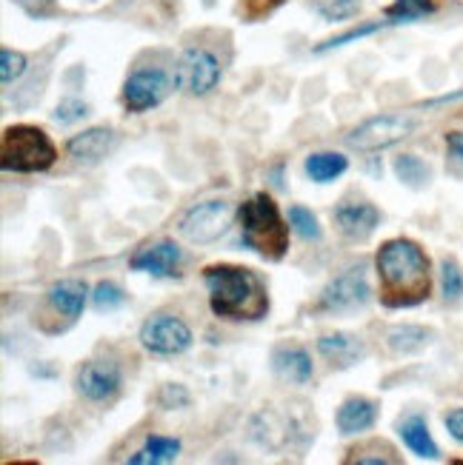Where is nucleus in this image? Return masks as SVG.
I'll return each mask as SVG.
<instances>
[{
	"label": "nucleus",
	"mask_w": 463,
	"mask_h": 465,
	"mask_svg": "<svg viewBox=\"0 0 463 465\" xmlns=\"http://www.w3.org/2000/svg\"><path fill=\"white\" fill-rule=\"evenodd\" d=\"M375 274L380 282V302L387 309L420 306L432 292V266L415 240H387L375 254Z\"/></svg>",
	"instance_id": "1"
},
{
	"label": "nucleus",
	"mask_w": 463,
	"mask_h": 465,
	"mask_svg": "<svg viewBox=\"0 0 463 465\" xmlns=\"http://www.w3.org/2000/svg\"><path fill=\"white\" fill-rule=\"evenodd\" d=\"M209 309L224 320H260L269 312V292L252 269L215 262L204 269Z\"/></svg>",
	"instance_id": "2"
},
{
	"label": "nucleus",
	"mask_w": 463,
	"mask_h": 465,
	"mask_svg": "<svg viewBox=\"0 0 463 465\" xmlns=\"http://www.w3.org/2000/svg\"><path fill=\"white\" fill-rule=\"evenodd\" d=\"M237 220H240V240H244L247 249L275 262L287 257L292 226H289V220L280 217L277 203L267 192H260L249 197L247 203H240Z\"/></svg>",
	"instance_id": "3"
},
{
	"label": "nucleus",
	"mask_w": 463,
	"mask_h": 465,
	"mask_svg": "<svg viewBox=\"0 0 463 465\" xmlns=\"http://www.w3.org/2000/svg\"><path fill=\"white\" fill-rule=\"evenodd\" d=\"M57 149L52 137L37 126H6L0 134V166L4 172L37 174L55 166Z\"/></svg>",
	"instance_id": "4"
},
{
	"label": "nucleus",
	"mask_w": 463,
	"mask_h": 465,
	"mask_svg": "<svg viewBox=\"0 0 463 465\" xmlns=\"http://www.w3.org/2000/svg\"><path fill=\"white\" fill-rule=\"evenodd\" d=\"M415 129H418V120L412 114H377V117L364 120V124L355 126L347 134V146L360 154L384 152L400 143L404 137H409Z\"/></svg>",
	"instance_id": "5"
},
{
	"label": "nucleus",
	"mask_w": 463,
	"mask_h": 465,
	"mask_svg": "<svg viewBox=\"0 0 463 465\" xmlns=\"http://www.w3.org/2000/svg\"><path fill=\"white\" fill-rule=\"evenodd\" d=\"M235 214L237 212L229 200H204V203L192 206L180 217L177 232L184 240L195 242V246H206V242H215L217 237L226 234Z\"/></svg>",
	"instance_id": "6"
},
{
	"label": "nucleus",
	"mask_w": 463,
	"mask_h": 465,
	"mask_svg": "<svg viewBox=\"0 0 463 465\" xmlns=\"http://www.w3.org/2000/svg\"><path fill=\"white\" fill-rule=\"evenodd\" d=\"M369 300H372V289L367 282V272H364V266H357V269H349L327 282L324 292L317 297V312L349 314V312L364 309Z\"/></svg>",
	"instance_id": "7"
},
{
	"label": "nucleus",
	"mask_w": 463,
	"mask_h": 465,
	"mask_svg": "<svg viewBox=\"0 0 463 465\" xmlns=\"http://www.w3.org/2000/svg\"><path fill=\"white\" fill-rule=\"evenodd\" d=\"M220 60L209 52V49H200L192 46L180 54L177 66H175V86L186 94L195 97H204L209 94L217 84H220Z\"/></svg>",
	"instance_id": "8"
},
{
	"label": "nucleus",
	"mask_w": 463,
	"mask_h": 465,
	"mask_svg": "<svg viewBox=\"0 0 463 465\" xmlns=\"http://www.w3.org/2000/svg\"><path fill=\"white\" fill-rule=\"evenodd\" d=\"M140 346L160 357L184 354L192 346V329L175 314H152L144 326H140Z\"/></svg>",
	"instance_id": "9"
},
{
	"label": "nucleus",
	"mask_w": 463,
	"mask_h": 465,
	"mask_svg": "<svg viewBox=\"0 0 463 465\" xmlns=\"http://www.w3.org/2000/svg\"><path fill=\"white\" fill-rule=\"evenodd\" d=\"M172 80L164 69L149 66V69H135L126 84H124V106L132 114L149 112L155 106H160L166 100V94L172 92Z\"/></svg>",
	"instance_id": "10"
},
{
	"label": "nucleus",
	"mask_w": 463,
	"mask_h": 465,
	"mask_svg": "<svg viewBox=\"0 0 463 465\" xmlns=\"http://www.w3.org/2000/svg\"><path fill=\"white\" fill-rule=\"evenodd\" d=\"M124 389V371L109 360H89L75 374V391L89 402H109Z\"/></svg>",
	"instance_id": "11"
},
{
	"label": "nucleus",
	"mask_w": 463,
	"mask_h": 465,
	"mask_svg": "<svg viewBox=\"0 0 463 465\" xmlns=\"http://www.w3.org/2000/svg\"><path fill=\"white\" fill-rule=\"evenodd\" d=\"M180 262H184V252L172 240H157L149 246L137 249L129 260L132 272H144L152 277H177Z\"/></svg>",
	"instance_id": "12"
},
{
	"label": "nucleus",
	"mask_w": 463,
	"mask_h": 465,
	"mask_svg": "<svg viewBox=\"0 0 463 465\" xmlns=\"http://www.w3.org/2000/svg\"><path fill=\"white\" fill-rule=\"evenodd\" d=\"M86 282L84 280H57L55 286L46 292V300H44V306L46 312H52L57 320H64V326L69 329L72 322L84 314L86 309Z\"/></svg>",
	"instance_id": "13"
},
{
	"label": "nucleus",
	"mask_w": 463,
	"mask_h": 465,
	"mask_svg": "<svg viewBox=\"0 0 463 465\" xmlns=\"http://www.w3.org/2000/svg\"><path fill=\"white\" fill-rule=\"evenodd\" d=\"M332 217H335V226L340 229V234L349 240H367L380 223V212L369 203V200H344V203L335 206Z\"/></svg>",
	"instance_id": "14"
},
{
	"label": "nucleus",
	"mask_w": 463,
	"mask_h": 465,
	"mask_svg": "<svg viewBox=\"0 0 463 465\" xmlns=\"http://www.w3.org/2000/svg\"><path fill=\"white\" fill-rule=\"evenodd\" d=\"M117 146V134L112 129L104 126H95L86 129L75 137L66 140V154L75 160V163H84V166H95L100 163L104 157H109V152Z\"/></svg>",
	"instance_id": "15"
},
{
	"label": "nucleus",
	"mask_w": 463,
	"mask_h": 465,
	"mask_svg": "<svg viewBox=\"0 0 463 465\" xmlns=\"http://www.w3.org/2000/svg\"><path fill=\"white\" fill-rule=\"evenodd\" d=\"M317 351L332 369H349V366H355V362H360L367 357L364 340L355 337V334H347V331L324 334L317 340Z\"/></svg>",
	"instance_id": "16"
},
{
	"label": "nucleus",
	"mask_w": 463,
	"mask_h": 465,
	"mask_svg": "<svg viewBox=\"0 0 463 465\" xmlns=\"http://www.w3.org/2000/svg\"><path fill=\"white\" fill-rule=\"evenodd\" d=\"M377 402L369 400V397H349L340 402V409L335 414V426L344 437H352V434H364L369 431L375 422H377Z\"/></svg>",
	"instance_id": "17"
},
{
	"label": "nucleus",
	"mask_w": 463,
	"mask_h": 465,
	"mask_svg": "<svg viewBox=\"0 0 463 465\" xmlns=\"http://www.w3.org/2000/svg\"><path fill=\"white\" fill-rule=\"evenodd\" d=\"M272 369L280 380L295 382V386H307L315 377L312 357L304 346H277L272 351Z\"/></svg>",
	"instance_id": "18"
},
{
	"label": "nucleus",
	"mask_w": 463,
	"mask_h": 465,
	"mask_svg": "<svg viewBox=\"0 0 463 465\" xmlns=\"http://www.w3.org/2000/svg\"><path fill=\"white\" fill-rule=\"evenodd\" d=\"M398 434H400V440L407 442V449H409L412 454H418L420 460H438V457H440L438 442L432 440L427 420L420 417V414L400 417V420H398Z\"/></svg>",
	"instance_id": "19"
},
{
	"label": "nucleus",
	"mask_w": 463,
	"mask_h": 465,
	"mask_svg": "<svg viewBox=\"0 0 463 465\" xmlns=\"http://www.w3.org/2000/svg\"><path fill=\"white\" fill-rule=\"evenodd\" d=\"M177 457H180V440L149 434L144 449H137L126 462L129 465H166V462H175Z\"/></svg>",
	"instance_id": "20"
},
{
	"label": "nucleus",
	"mask_w": 463,
	"mask_h": 465,
	"mask_svg": "<svg viewBox=\"0 0 463 465\" xmlns=\"http://www.w3.org/2000/svg\"><path fill=\"white\" fill-rule=\"evenodd\" d=\"M347 169H349V160L340 152H315L304 163V172L312 183H332V180H337Z\"/></svg>",
	"instance_id": "21"
},
{
	"label": "nucleus",
	"mask_w": 463,
	"mask_h": 465,
	"mask_svg": "<svg viewBox=\"0 0 463 465\" xmlns=\"http://www.w3.org/2000/svg\"><path fill=\"white\" fill-rule=\"evenodd\" d=\"M435 340V334L424 326H395L387 334V346L395 354H415L420 349H427Z\"/></svg>",
	"instance_id": "22"
},
{
	"label": "nucleus",
	"mask_w": 463,
	"mask_h": 465,
	"mask_svg": "<svg viewBox=\"0 0 463 465\" xmlns=\"http://www.w3.org/2000/svg\"><path fill=\"white\" fill-rule=\"evenodd\" d=\"M392 169H395L400 183L409 186V189H424L432 180V169L427 166V160L418 157V154H398Z\"/></svg>",
	"instance_id": "23"
},
{
	"label": "nucleus",
	"mask_w": 463,
	"mask_h": 465,
	"mask_svg": "<svg viewBox=\"0 0 463 465\" xmlns=\"http://www.w3.org/2000/svg\"><path fill=\"white\" fill-rule=\"evenodd\" d=\"M440 4H444V0H395L384 15L389 24H412V20L435 15Z\"/></svg>",
	"instance_id": "24"
},
{
	"label": "nucleus",
	"mask_w": 463,
	"mask_h": 465,
	"mask_svg": "<svg viewBox=\"0 0 463 465\" xmlns=\"http://www.w3.org/2000/svg\"><path fill=\"white\" fill-rule=\"evenodd\" d=\"M289 226L297 237H304L307 242H320V237H324V229H320L317 217L307 206L289 209Z\"/></svg>",
	"instance_id": "25"
},
{
	"label": "nucleus",
	"mask_w": 463,
	"mask_h": 465,
	"mask_svg": "<svg viewBox=\"0 0 463 465\" xmlns=\"http://www.w3.org/2000/svg\"><path fill=\"white\" fill-rule=\"evenodd\" d=\"M309 6L324 20L340 24V20H349L360 12V0H309Z\"/></svg>",
	"instance_id": "26"
},
{
	"label": "nucleus",
	"mask_w": 463,
	"mask_h": 465,
	"mask_svg": "<svg viewBox=\"0 0 463 465\" xmlns=\"http://www.w3.org/2000/svg\"><path fill=\"white\" fill-rule=\"evenodd\" d=\"M126 302V292L117 286V282H112V280H100L97 286H95V292H92V306H95V312H115V309H120Z\"/></svg>",
	"instance_id": "27"
},
{
	"label": "nucleus",
	"mask_w": 463,
	"mask_h": 465,
	"mask_svg": "<svg viewBox=\"0 0 463 465\" xmlns=\"http://www.w3.org/2000/svg\"><path fill=\"white\" fill-rule=\"evenodd\" d=\"M440 292L449 302L463 297V269L452 257H444V262H440Z\"/></svg>",
	"instance_id": "28"
},
{
	"label": "nucleus",
	"mask_w": 463,
	"mask_h": 465,
	"mask_svg": "<svg viewBox=\"0 0 463 465\" xmlns=\"http://www.w3.org/2000/svg\"><path fill=\"white\" fill-rule=\"evenodd\" d=\"M29 69V60L24 52H15V49H4L0 52V80L4 86H12L15 80H20Z\"/></svg>",
	"instance_id": "29"
},
{
	"label": "nucleus",
	"mask_w": 463,
	"mask_h": 465,
	"mask_svg": "<svg viewBox=\"0 0 463 465\" xmlns=\"http://www.w3.org/2000/svg\"><path fill=\"white\" fill-rule=\"evenodd\" d=\"M280 4H284V0H240L237 12L244 15V20H249V24H257V20L272 15Z\"/></svg>",
	"instance_id": "30"
},
{
	"label": "nucleus",
	"mask_w": 463,
	"mask_h": 465,
	"mask_svg": "<svg viewBox=\"0 0 463 465\" xmlns=\"http://www.w3.org/2000/svg\"><path fill=\"white\" fill-rule=\"evenodd\" d=\"M89 114V106L84 104V100H77V97H66V100H60L57 109H55V120L57 124H75V120L80 117H86Z\"/></svg>",
	"instance_id": "31"
},
{
	"label": "nucleus",
	"mask_w": 463,
	"mask_h": 465,
	"mask_svg": "<svg viewBox=\"0 0 463 465\" xmlns=\"http://www.w3.org/2000/svg\"><path fill=\"white\" fill-rule=\"evenodd\" d=\"M157 402L172 411V409H186L192 402V397H189V391L184 386H177V382H166V386L160 389V394H157Z\"/></svg>",
	"instance_id": "32"
},
{
	"label": "nucleus",
	"mask_w": 463,
	"mask_h": 465,
	"mask_svg": "<svg viewBox=\"0 0 463 465\" xmlns=\"http://www.w3.org/2000/svg\"><path fill=\"white\" fill-rule=\"evenodd\" d=\"M444 422H447V431H449L458 442H463V409H452V411L444 417Z\"/></svg>",
	"instance_id": "33"
},
{
	"label": "nucleus",
	"mask_w": 463,
	"mask_h": 465,
	"mask_svg": "<svg viewBox=\"0 0 463 465\" xmlns=\"http://www.w3.org/2000/svg\"><path fill=\"white\" fill-rule=\"evenodd\" d=\"M447 152H449V157L455 160V163L463 166V132H449L447 134Z\"/></svg>",
	"instance_id": "34"
}]
</instances>
